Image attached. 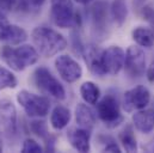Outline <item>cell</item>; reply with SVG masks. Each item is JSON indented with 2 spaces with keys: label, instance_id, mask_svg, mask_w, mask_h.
Instances as JSON below:
<instances>
[{
  "label": "cell",
  "instance_id": "obj_31",
  "mask_svg": "<svg viewBox=\"0 0 154 153\" xmlns=\"http://www.w3.org/2000/svg\"><path fill=\"white\" fill-rule=\"evenodd\" d=\"M75 2L78 4H80V5H88V4H91L93 0H74Z\"/></svg>",
  "mask_w": 154,
  "mask_h": 153
},
{
  "label": "cell",
  "instance_id": "obj_24",
  "mask_svg": "<svg viewBox=\"0 0 154 153\" xmlns=\"http://www.w3.org/2000/svg\"><path fill=\"white\" fill-rule=\"evenodd\" d=\"M30 130L37 135L41 139H45L48 135H49V130H48V127H47V123L42 120H34L30 122Z\"/></svg>",
  "mask_w": 154,
  "mask_h": 153
},
{
  "label": "cell",
  "instance_id": "obj_16",
  "mask_svg": "<svg viewBox=\"0 0 154 153\" xmlns=\"http://www.w3.org/2000/svg\"><path fill=\"white\" fill-rule=\"evenodd\" d=\"M106 8L108 7L104 1H98L92 7V11H91L92 23H93V28L98 33H104L106 29V25H108V10Z\"/></svg>",
  "mask_w": 154,
  "mask_h": 153
},
{
  "label": "cell",
  "instance_id": "obj_19",
  "mask_svg": "<svg viewBox=\"0 0 154 153\" xmlns=\"http://www.w3.org/2000/svg\"><path fill=\"white\" fill-rule=\"evenodd\" d=\"M135 43L143 48H151L154 45V31L149 28L137 27L131 33Z\"/></svg>",
  "mask_w": 154,
  "mask_h": 153
},
{
  "label": "cell",
  "instance_id": "obj_18",
  "mask_svg": "<svg viewBox=\"0 0 154 153\" xmlns=\"http://www.w3.org/2000/svg\"><path fill=\"white\" fill-rule=\"evenodd\" d=\"M80 96L85 103L96 105L100 98V90L96 83L85 81L80 86Z\"/></svg>",
  "mask_w": 154,
  "mask_h": 153
},
{
  "label": "cell",
  "instance_id": "obj_2",
  "mask_svg": "<svg viewBox=\"0 0 154 153\" xmlns=\"http://www.w3.org/2000/svg\"><path fill=\"white\" fill-rule=\"evenodd\" d=\"M31 38L38 53L44 58H51L67 47V39L62 34L47 27L35 28L31 33Z\"/></svg>",
  "mask_w": 154,
  "mask_h": 153
},
{
  "label": "cell",
  "instance_id": "obj_4",
  "mask_svg": "<svg viewBox=\"0 0 154 153\" xmlns=\"http://www.w3.org/2000/svg\"><path fill=\"white\" fill-rule=\"evenodd\" d=\"M34 81L36 86L45 95H49L57 101H63L66 98V90L63 85L51 74L47 67L39 66L35 70Z\"/></svg>",
  "mask_w": 154,
  "mask_h": 153
},
{
  "label": "cell",
  "instance_id": "obj_7",
  "mask_svg": "<svg viewBox=\"0 0 154 153\" xmlns=\"http://www.w3.org/2000/svg\"><path fill=\"white\" fill-rule=\"evenodd\" d=\"M146 55L140 47L130 45L125 52L124 71L131 79H139L146 72Z\"/></svg>",
  "mask_w": 154,
  "mask_h": 153
},
{
  "label": "cell",
  "instance_id": "obj_11",
  "mask_svg": "<svg viewBox=\"0 0 154 153\" xmlns=\"http://www.w3.org/2000/svg\"><path fill=\"white\" fill-rule=\"evenodd\" d=\"M17 133V110L10 99L0 101V134L10 138Z\"/></svg>",
  "mask_w": 154,
  "mask_h": 153
},
{
  "label": "cell",
  "instance_id": "obj_6",
  "mask_svg": "<svg viewBox=\"0 0 154 153\" xmlns=\"http://www.w3.org/2000/svg\"><path fill=\"white\" fill-rule=\"evenodd\" d=\"M97 115L99 120L108 127L116 128L123 122V116L121 114L119 102L114 95H106L97 102Z\"/></svg>",
  "mask_w": 154,
  "mask_h": 153
},
{
  "label": "cell",
  "instance_id": "obj_5",
  "mask_svg": "<svg viewBox=\"0 0 154 153\" xmlns=\"http://www.w3.org/2000/svg\"><path fill=\"white\" fill-rule=\"evenodd\" d=\"M17 102L30 117H44L50 109V102L47 97L35 95L28 90H22L17 93Z\"/></svg>",
  "mask_w": 154,
  "mask_h": 153
},
{
  "label": "cell",
  "instance_id": "obj_26",
  "mask_svg": "<svg viewBox=\"0 0 154 153\" xmlns=\"http://www.w3.org/2000/svg\"><path fill=\"white\" fill-rule=\"evenodd\" d=\"M17 6V0H0V12L8 13Z\"/></svg>",
  "mask_w": 154,
  "mask_h": 153
},
{
  "label": "cell",
  "instance_id": "obj_15",
  "mask_svg": "<svg viewBox=\"0 0 154 153\" xmlns=\"http://www.w3.org/2000/svg\"><path fill=\"white\" fill-rule=\"evenodd\" d=\"M75 121L78 123V127L87 129V130H92L96 126V115L93 113V110L86 104L84 103H79L75 107Z\"/></svg>",
  "mask_w": 154,
  "mask_h": 153
},
{
  "label": "cell",
  "instance_id": "obj_21",
  "mask_svg": "<svg viewBox=\"0 0 154 153\" xmlns=\"http://www.w3.org/2000/svg\"><path fill=\"white\" fill-rule=\"evenodd\" d=\"M111 17L118 27H122L128 17V7L124 0H114L111 4Z\"/></svg>",
  "mask_w": 154,
  "mask_h": 153
},
{
  "label": "cell",
  "instance_id": "obj_25",
  "mask_svg": "<svg viewBox=\"0 0 154 153\" xmlns=\"http://www.w3.org/2000/svg\"><path fill=\"white\" fill-rule=\"evenodd\" d=\"M22 152L23 153H42L43 148L38 142L34 139H25L22 146Z\"/></svg>",
  "mask_w": 154,
  "mask_h": 153
},
{
  "label": "cell",
  "instance_id": "obj_28",
  "mask_svg": "<svg viewBox=\"0 0 154 153\" xmlns=\"http://www.w3.org/2000/svg\"><path fill=\"white\" fill-rule=\"evenodd\" d=\"M103 151H104V152H111V153H121L122 152V148L116 144L115 140L109 139L108 144L105 142V146H104Z\"/></svg>",
  "mask_w": 154,
  "mask_h": 153
},
{
  "label": "cell",
  "instance_id": "obj_22",
  "mask_svg": "<svg viewBox=\"0 0 154 153\" xmlns=\"http://www.w3.org/2000/svg\"><path fill=\"white\" fill-rule=\"evenodd\" d=\"M18 85L16 76L7 68L0 65V91L5 89H14Z\"/></svg>",
  "mask_w": 154,
  "mask_h": 153
},
{
  "label": "cell",
  "instance_id": "obj_13",
  "mask_svg": "<svg viewBox=\"0 0 154 153\" xmlns=\"http://www.w3.org/2000/svg\"><path fill=\"white\" fill-rule=\"evenodd\" d=\"M102 53L103 50H100L98 47L96 45H87L84 49V59L85 62L87 64L90 71L96 74V76H105L104 70H103V65H102Z\"/></svg>",
  "mask_w": 154,
  "mask_h": 153
},
{
  "label": "cell",
  "instance_id": "obj_17",
  "mask_svg": "<svg viewBox=\"0 0 154 153\" xmlns=\"http://www.w3.org/2000/svg\"><path fill=\"white\" fill-rule=\"evenodd\" d=\"M72 118V113L63 105H56L50 115V124L55 130H62L68 126Z\"/></svg>",
  "mask_w": 154,
  "mask_h": 153
},
{
  "label": "cell",
  "instance_id": "obj_20",
  "mask_svg": "<svg viewBox=\"0 0 154 153\" xmlns=\"http://www.w3.org/2000/svg\"><path fill=\"white\" fill-rule=\"evenodd\" d=\"M118 139L119 142L122 145V147L129 153L136 152L137 151V141L134 134V130L131 128V126H127L119 134H118Z\"/></svg>",
  "mask_w": 154,
  "mask_h": 153
},
{
  "label": "cell",
  "instance_id": "obj_8",
  "mask_svg": "<svg viewBox=\"0 0 154 153\" xmlns=\"http://www.w3.org/2000/svg\"><path fill=\"white\" fill-rule=\"evenodd\" d=\"M149 103H151L149 90L143 85H139L125 91L122 105H123V109L130 114L135 110L146 109Z\"/></svg>",
  "mask_w": 154,
  "mask_h": 153
},
{
  "label": "cell",
  "instance_id": "obj_14",
  "mask_svg": "<svg viewBox=\"0 0 154 153\" xmlns=\"http://www.w3.org/2000/svg\"><path fill=\"white\" fill-rule=\"evenodd\" d=\"M133 126L142 134H149L154 129V110L142 109L137 110L131 117Z\"/></svg>",
  "mask_w": 154,
  "mask_h": 153
},
{
  "label": "cell",
  "instance_id": "obj_30",
  "mask_svg": "<svg viewBox=\"0 0 154 153\" xmlns=\"http://www.w3.org/2000/svg\"><path fill=\"white\" fill-rule=\"evenodd\" d=\"M29 1H30V4H31L32 7H39V6H42L47 0H29Z\"/></svg>",
  "mask_w": 154,
  "mask_h": 153
},
{
  "label": "cell",
  "instance_id": "obj_32",
  "mask_svg": "<svg viewBox=\"0 0 154 153\" xmlns=\"http://www.w3.org/2000/svg\"><path fill=\"white\" fill-rule=\"evenodd\" d=\"M135 1H136V4H137V5H141V4H143L146 0H135Z\"/></svg>",
  "mask_w": 154,
  "mask_h": 153
},
{
  "label": "cell",
  "instance_id": "obj_27",
  "mask_svg": "<svg viewBox=\"0 0 154 153\" xmlns=\"http://www.w3.org/2000/svg\"><path fill=\"white\" fill-rule=\"evenodd\" d=\"M141 13L143 18L151 24V27L154 28V8H152L151 6H143L141 10Z\"/></svg>",
  "mask_w": 154,
  "mask_h": 153
},
{
  "label": "cell",
  "instance_id": "obj_23",
  "mask_svg": "<svg viewBox=\"0 0 154 153\" xmlns=\"http://www.w3.org/2000/svg\"><path fill=\"white\" fill-rule=\"evenodd\" d=\"M12 29H13V24H11L7 20L5 13L0 12V41L1 42L8 43L12 34Z\"/></svg>",
  "mask_w": 154,
  "mask_h": 153
},
{
  "label": "cell",
  "instance_id": "obj_34",
  "mask_svg": "<svg viewBox=\"0 0 154 153\" xmlns=\"http://www.w3.org/2000/svg\"><path fill=\"white\" fill-rule=\"evenodd\" d=\"M153 151H154V147H153Z\"/></svg>",
  "mask_w": 154,
  "mask_h": 153
},
{
  "label": "cell",
  "instance_id": "obj_3",
  "mask_svg": "<svg viewBox=\"0 0 154 153\" xmlns=\"http://www.w3.org/2000/svg\"><path fill=\"white\" fill-rule=\"evenodd\" d=\"M50 19L61 29L78 28L81 23V18L75 12L72 0H51Z\"/></svg>",
  "mask_w": 154,
  "mask_h": 153
},
{
  "label": "cell",
  "instance_id": "obj_9",
  "mask_svg": "<svg viewBox=\"0 0 154 153\" xmlns=\"http://www.w3.org/2000/svg\"><path fill=\"white\" fill-rule=\"evenodd\" d=\"M125 52L119 45H110L102 53V65L105 76H117L124 67Z\"/></svg>",
  "mask_w": 154,
  "mask_h": 153
},
{
  "label": "cell",
  "instance_id": "obj_29",
  "mask_svg": "<svg viewBox=\"0 0 154 153\" xmlns=\"http://www.w3.org/2000/svg\"><path fill=\"white\" fill-rule=\"evenodd\" d=\"M146 76H147V80L149 83L154 84V61L151 62V65L148 66V68L146 70Z\"/></svg>",
  "mask_w": 154,
  "mask_h": 153
},
{
  "label": "cell",
  "instance_id": "obj_12",
  "mask_svg": "<svg viewBox=\"0 0 154 153\" xmlns=\"http://www.w3.org/2000/svg\"><path fill=\"white\" fill-rule=\"evenodd\" d=\"M67 139L71 146L81 153L90 152L91 150V132L84 128H71L67 133Z\"/></svg>",
  "mask_w": 154,
  "mask_h": 153
},
{
  "label": "cell",
  "instance_id": "obj_1",
  "mask_svg": "<svg viewBox=\"0 0 154 153\" xmlns=\"http://www.w3.org/2000/svg\"><path fill=\"white\" fill-rule=\"evenodd\" d=\"M0 58L11 70L22 72L26 67L37 64L39 53L35 47L30 44H19L17 48H12L8 44L1 48Z\"/></svg>",
  "mask_w": 154,
  "mask_h": 153
},
{
  "label": "cell",
  "instance_id": "obj_10",
  "mask_svg": "<svg viewBox=\"0 0 154 153\" xmlns=\"http://www.w3.org/2000/svg\"><path fill=\"white\" fill-rule=\"evenodd\" d=\"M54 64L59 76L68 84L78 81L82 76V68L80 64L69 55H59Z\"/></svg>",
  "mask_w": 154,
  "mask_h": 153
},
{
  "label": "cell",
  "instance_id": "obj_33",
  "mask_svg": "<svg viewBox=\"0 0 154 153\" xmlns=\"http://www.w3.org/2000/svg\"><path fill=\"white\" fill-rule=\"evenodd\" d=\"M0 152H2V140L0 138Z\"/></svg>",
  "mask_w": 154,
  "mask_h": 153
}]
</instances>
